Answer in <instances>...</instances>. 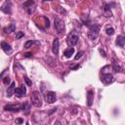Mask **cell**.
Segmentation results:
<instances>
[{"mask_svg":"<svg viewBox=\"0 0 125 125\" xmlns=\"http://www.w3.org/2000/svg\"><path fill=\"white\" fill-rule=\"evenodd\" d=\"M1 11L4 12L5 14H11L12 13V2L11 1H6L4 4L1 6Z\"/></svg>","mask_w":125,"mask_h":125,"instance_id":"obj_8","label":"cell"},{"mask_svg":"<svg viewBox=\"0 0 125 125\" xmlns=\"http://www.w3.org/2000/svg\"><path fill=\"white\" fill-rule=\"evenodd\" d=\"M105 33L107 34V35H113L114 34V28L113 27H106L105 28Z\"/></svg>","mask_w":125,"mask_h":125,"instance_id":"obj_19","label":"cell"},{"mask_svg":"<svg viewBox=\"0 0 125 125\" xmlns=\"http://www.w3.org/2000/svg\"><path fill=\"white\" fill-rule=\"evenodd\" d=\"M23 57H24V58H32V54L29 53V52H27V53L23 54Z\"/></svg>","mask_w":125,"mask_h":125,"instance_id":"obj_28","label":"cell"},{"mask_svg":"<svg viewBox=\"0 0 125 125\" xmlns=\"http://www.w3.org/2000/svg\"><path fill=\"white\" fill-rule=\"evenodd\" d=\"M73 53H74V48H73V47H69V48H67V49L63 52V55H64L65 58H70V57L73 55Z\"/></svg>","mask_w":125,"mask_h":125,"instance_id":"obj_16","label":"cell"},{"mask_svg":"<svg viewBox=\"0 0 125 125\" xmlns=\"http://www.w3.org/2000/svg\"><path fill=\"white\" fill-rule=\"evenodd\" d=\"M114 80L112 74L110 73H102L101 75V81L104 83V84H110L112 83Z\"/></svg>","mask_w":125,"mask_h":125,"instance_id":"obj_5","label":"cell"},{"mask_svg":"<svg viewBox=\"0 0 125 125\" xmlns=\"http://www.w3.org/2000/svg\"><path fill=\"white\" fill-rule=\"evenodd\" d=\"M15 30H16V23H15V22H12L9 26H7V27L4 28V32H5L6 34L12 33V32L15 31Z\"/></svg>","mask_w":125,"mask_h":125,"instance_id":"obj_14","label":"cell"},{"mask_svg":"<svg viewBox=\"0 0 125 125\" xmlns=\"http://www.w3.org/2000/svg\"><path fill=\"white\" fill-rule=\"evenodd\" d=\"M30 102L31 104L36 106V107H40L42 105V99H41V95L38 91H33L31 93L30 96Z\"/></svg>","mask_w":125,"mask_h":125,"instance_id":"obj_1","label":"cell"},{"mask_svg":"<svg viewBox=\"0 0 125 125\" xmlns=\"http://www.w3.org/2000/svg\"><path fill=\"white\" fill-rule=\"evenodd\" d=\"M99 33H100V25L99 24H93V25L90 26L87 36H88L89 39L95 40L99 36Z\"/></svg>","mask_w":125,"mask_h":125,"instance_id":"obj_2","label":"cell"},{"mask_svg":"<svg viewBox=\"0 0 125 125\" xmlns=\"http://www.w3.org/2000/svg\"><path fill=\"white\" fill-rule=\"evenodd\" d=\"M25 93H26V88H25L24 85H21V86H20V87H18V88L15 89V94L19 98L23 97L25 95Z\"/></svg>","mask_w":125,"mask_h":125,"instance_id":"obj_9","label":"cell"},{"mask_svg":"<svg viewBox=\"0 0 125 125\" xmlns=\"http://www.w3.org/2000/svg\"><path fill=\"white\" fill-rule=\"evenodd\" d=\"M29 108H30V104H29L28 103H24V104L21 105V109H22V110H24V113H25V114H27V113H28Z\"/></svg>","mask_w":125,"mask_h":125,"instance_id":"obj_17","label":"cell"},{"mask_svg":"<svg viewBox=\"0 0 125 125\" xmlns=\"http://www.w3.org/2000/svg\"><path fill=\"white\" fill-rule=\"evenodd\" d=\"M59 46H60L59 38H55L53 41V45H52V52L55 55H58V53H59Z\"/></svg>","mask_w":125,"mask_h":125,"instance_id":"obj_10","label":"cell"},{"mask_svg":"<svg viewBox=\"0 0 125 125\" xmlns=\"http://www.w3.org/2000/svg\"><path fill=\"white\" fill-rule=\"evenodd\" d=\"M82 55H83V52L80 51V52H78V53L76 54V56L74 57V59H75V60H78V59H80V58L82 57Z\"/></svg>","mask_w":125,"mask_h":125,"instance_id":"obj_24","label":"cell"},{"mask_svg":"<svg viewBox=\"0 0 125 125\" xmlns=\"http://www.w3.org/2000/svg\"><path fill=\"white\" fill-rule=\"evenodd\" d=\"M33 43H34V41H33V40H28V41H26V42L24 43V48H25V49L30 48V47L33 45Z\"/></svg>","mask_w":125,"mask_h":125,"instance_id":"obj_20","label":"cell"},{"mask_svg":"<svg viewBox=\"0 0 125 125\" xmlns=\"http://www.w3.org/2000/svg\"><path fill=\"white\" fill-rule=\"evenodd\" d=\"M33 4H34V1H31V0H30V1L24 2V3H23V6L26 7V9H27V8H31V5H33Z\"/></svg>","mask_w":125,"mask_h":125,"instance_id":"obj_21","label":"cell"},{"mask_svg":"<svg viewBox=\"0 0 125 125\" xmlns=\"http://www.w3.org/2000/svg\"><path fill=\"white\" fill-rule=\"evenodd\" d=\"M21 109V104H7L4 106V110L6 111H12V112H18Z\"/></svg>","mask_w":125,"mask_h":125,"instance_id":"obj_7","label":"cell"},{"mask_svg":"<svg viewBox=\"0 0 125 125\" xmlns=\"http://www.w3.org/2000/svg\"><path fill=\"white\" fill-rule=\"evenodd\" d=\"M112 65H113V70H115V71H122V67H120L119 64L116 62H113Z\"/></svg>","mask_w":125,"mask_h":125,"instance_id":"obj_18","label":"cell"},{"mask_svg":"<svg viewBox=\"0 0 125 125\" xmlns=\"http://www.w3.org/2000/svg\"><path fill=\"white\" fill-rule=\"evenodd\" d=\"M100 52H101V53H103V56H104V57H105V56H106V55H105V53H104L102 49H100Z\"/></svg>","mask_w":125,"mask_h":125,"instance_id":"obj_31","label":"cell"},{"mask_svg":"<svg viewBox=\"0 0 125 125\" xmlns=\"http://www.w3.org/2000/svg\"><path fill=\"white\" fill-rule=\"evenodd\" d=\"M79 67V64H77V65H75V66H73V67H71V69L72 70H74V69H77Z\"/></svg>","mask_w":125,"mask_h":125,"instance_id":"obj_29","label":"cell"},{"mask_svg":"<svg viewBox=\"0 0 125 125\" xmlns=\"http://www.w3.org/2000/svg\"><path fill=\"white\" fill-rule=\"evenodd\" d=\"M54 27H55L57 33H59V34L63 33V31H64V23L58 17H56L55 20H54Z\"/></svg>","mask_w":125,"mask_h":125,"instance_id":"obj_3","label":"cell"},{"mask_svg":"<svg viewBox=\"0 0 125 125\" xmlns=\"http://www.w3.org/2000/svg\"><path fill=\"white\" fill-rule=\"evenodd\" d=\"M44 98H45V101L49 104H53L56 102L57 100V96H56V93L53 92V91H49L47 92L45 95H44Z\"/></svg>","mask_w":125,"mask_h":125,"instance_id":"obj_6","label":"cell"},{"mask_svg":"<svg viewBox=\"0 0 125 125\" xmlns=\"http://www.w3.org/2000/svg\"><path fill=\"white\" fill-rule=\"evenodd\" d=\"M124 41H125L124 36L123 35H118L117 36V39H116V45L122 48L124 46Z\"/></svg>","mask_w":125,"mask_h":125,"instance_id":"obj_15","label":"cell"},{"mask_svg":"<svg viewBox=\"0 0 125 125\" xmlns=\"http://www.w3.org/2000/svg\"><path fill=\"white\" fill-rule=\"evenodd\" d=\"M54 125H62V123H61V121H59V120H58V121H56V122H55V124H54Z\"/></svg>","mask_w":125,"mask_h":125,"instance_id":"obj_30","label":"cell"},{"mask_svg":"<svg viewBox=\"0 0 125 125\" xmlns=\"http://www.w3.org/2000/svg\"><path fill=\"white\" fill-rule=\"evenodd\" d=\"M104 16H105V17H111L112 14H111L110 10H109V11H104Z\"/></svg>","mask_w":125,"mask_h":125,"instance_id":"obj_27","label":"cell"},{"mask_svg":"<svg viewBox=\"0 0 125 125\" xmlns=\"http://www.w3.org/2000/svg\"><path fill=\"white\" fill-rule=\"evenodd\" d=\"M24 81H25V83H26L27 86H31V85H32L31 80H29V78H28L27 76H24Z\"/></svg>","mask_w":125,"mask_h":125,"instance_id":"obj_22","label":"cell"},{"mask_svg":"<svg viewBox=\"0 0 125 125\" xmlns=\"http://www.w3.org/2000/svg\"><path fill=\"white\" fill-rule=\"evenodd\" d=\"M93 101H94V91L93 90H90L87 93V104L89 106H91L92 104H93Z\"/></svg>","mask_w":125,"mask_h":125,"instance_id":"obj_13","label":"cell"},{"mask_svg":"<svg viewBox=\"0 0 125 125\" xmlns=\"http://www.w3.org/2000/svg\"><path fill=\"white\" fill-rule=\"evenodd\" d=\"M78 34L75 32V31H72L68 36H67V39H66V43H67V45L69 46V47H72V46H74V45H76L77 44V42H78Z\"/></svg>","mask_w":125,"mask_h":125,"instance_id":"obj_4","label":"cell"},{"mask_svg":"<svg viewBox=\"0 0 125 125\" xmlns=\"http://www.w3.org/2000/svg\"><path fill=\"white\" fill-rule=\"evenodd\" d=\"M15 89H16V83L13 81L12 83H11V85L8 87V89H7V96L10 98V97H12L13 96V94H15Z\"/></svg>","mask_w":125,"mask_h":125,"instance_id":"obj_12","label":"cell"},{"mask_svg":"<svg viewBox=\"0 0 125 125\" xmlns=\"http://www.w3.org/2000/svg\"><path fill=\"white\" fill-rule=\"evenodd\" d=\"M9 82H10V77L6 76V77L3 78V83L4 84H9Z\"/></svg>","mask_w":125,"mask_h":125,"instance_id":"obj_25","label":"cell"},{"mask_svg":"<svg viewBox=\"0 0 125 125\" xmlns=\"http://www.w3.org/2000/svg\"><path fill=\"white\" fill-rule=\"evenodd\" d=\"M15 122H16V124H21V123L23 122V119H22V118H17V119L15 120Z\"/></svg>","mask_w":125,"mask_h":125,"instance_id":"obj_26","label":"cell"},{"mask_svg":"<svg viewBox=\"0 0 125 125\" xmlns=\"http://www.w3.org/2000/svg\"><path fill=\"white\" fill-rule=\"evenodd\" d=\"M23 35H24V33H23L22 31H20V32H18V33H17V35H16V38H17V39H20V38L23 37Z\"/></svg>","mask_w":125,"mask_h":125,"instance_id":"obj_23","label":"cell"},{"mask_svg":"<svg viewBox=\"0 0 125 125\" xmlns=\"http://www.w3.org/2000/svg\"><path fill=\"white\" fill-rule=\"evenodd\" d=\"M0 46H1L2 50H3L6 54H10V53L12 52V47H11L7 42L2 41V42H1V44H0Z\"/></svg>","mask_w":125,"mask_h":125,"instance_id":"obj_11","label":"cell"}]
</instances>
